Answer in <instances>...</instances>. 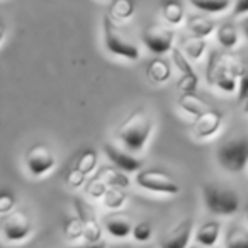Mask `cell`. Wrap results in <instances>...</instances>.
<instances>
[{
    "label": "cell",
    "mask_w": 248,
    "mask_h": 248,
    "mask_svg": "<svg viewBox=\"0 0 248 248\" xmlns=\"http://www.w3.org/2000/svg\"><path fill=\"white\" fill-rule=\"evenodd\" d=\"M97 163H99V155H97L95 150H85L82 155L77 158L75 169H78L83 175H90V173L95 172Z\"/></svg>",
    "instance_id": "cell-29"
},
{
    "label": "cell",
    "mask_w": 248,
    "mask_h": 248,
    "mask_svg": "<svg viewBox=\"0 0 248 248\" xmlns=\"http://www.w3.org/2000/svg\"><path fill=\"white\" fill-rule=\"evenodd\" d=\"M104 228L107 230V233L114 238H128L133 234V219L129 217V214L119 213V211H114L104 216L102 219Z\"/></svg>",
    "instance_id": "cell-14"
},
{
    "label": "cell",
    "mask_w": 248,
    "mask_h": 248,
    "mask_svg": "<svg viewBox=\"0 0 248 248\" xmlns=\"http://www.w3.org/2000/svg\"><path fill=\"white\" fill-rule=\"evenodd\" d=\"M102 150L107 158H109V162L112 163L117 170H121V172H126V173L141 172V160L136 158L133 153L117 148L112 143H104Z\"/></svg>",
    "instance_id": "cell-12"
},
{
    "label": "cell",
    "mask_w": 248,
    "mask_h": 248,
    "mask_svg": "<svg viewBox=\"0 0 248 248\" xmlns=\"http://www.w3.org/2000/svg\"><path fill=\"white\" fill-rule=\"evenodd\" d=\"M14 206H16L14 194L9 192V190H2V194H0V213H2V216L11 214Z\"/></svg>",
    "instance_id": "cell-33"
},
{
    "label": "cell",
    "mask_w": 248,
    "mask_h": 248,
    "mask_svg": "<svg viewBox=\"0 0 248 248\" xmlns=\"http://www.w3.org/2000/svg\"><path fill=\"white\" fill-rule=\"evenodd\" d=\"M75 209L78 213L77 216L82 219L83 228H85L83 241H102V226H100L95 213L80 199H75Z\"/></svg>",
    "instance_id": "cell-13"
},
{
    "label": "cell",
    "mask_w": 248,
    "mask_h": 248,
    "mask_svg": "<svg viewBox=\"0 0 248 248\" xmlns=\"http://www.w3.org/2000/svg\"><path fill=\"white\" fill-rule=\"evenodd\" d=\"M135 14V4L131 0H114L109 5V17L112 21H129Z\"/></svg>",
    "instance_id": "cell-24"
},
{
    "label": "cell",
    "mask_w": 248,
    "mask_h": 248,
    "mask_svg": "<svg viewBox=\"0 0 248 248\" xmlns=\"http://www.w3.org/2000/svg\"><path fill=\"white\" fill-rule=\"evenodd\" d=\"M136 184L141 189L150 192L163 194V196H177L180 192V186L169 175L156 169H146L136 173Z\"/></svg>",
    "instance_id": "cell-6"
},
{
    "label": "cell",
    "mask_w": 248,
    "mask_h": 248,
    "mask_svg": "<svg viewBox=\"0 0 248 248\" xmlns=\"http://www.w3.org/2000/svg\"><path fill=\"white\" fill-rule=\"evenodd\" d=\"M216 39L223 48L233 49L238 46V41H240V32H238L236 28H234L233 22H223L221 26H217Z\"/></svg>",
    "instance_id": "cell-21"
},
{
    "label": "cell",
    "mask_w": 248,
    "mask_h": 248,
    "mask_svg": "<svg viewBox=\"0 0 248 248\" xmlns=\"http://www.w3.org/2000/svg\"><path fill=\"white\" fill-rule=\"evenodd\" d=\"M126 199H128L126 189H121V187H110V189L107 190L106 196H104L102 204H104V207H107V209H110L114 213V211L121 209V207L124 206Z\"/></svg>",
    "instance_id": "cell-28"
},
{
    "label": "cell",
    "mask_w": 248,
    "mask_h": 248,
    "mask_svg": "<svg viewBox=\"0 0 248 248\" xmlns=\"http://www.w3.org/2000/svg\"><path fill=\"white\" fill-rule=\"evenodd\" d=\"M189 248H199V247H197V245H190Z\"/></svg>",
    "instance_id": "cell-38"
},
{
    "label": "cell",
    "mask_w": 248,
    "mask_h": 248,
    "mask_svg": "<svg viewBox=\"0 0 248 248\" xmlns=\"http://www.w3.org/2000/svg\"><path fill=\"white\" fill-rule=\"evenodd\" d=\"M56 165L55 153L51 152V148L46 145H38L31 146L29 152L26 153V167H28L29 173L32 177H43L53 170Z\"/></svg>",
    "instance_id": "cell-9"
},
{
    "label": "cell",
    "mask_w": 248,
    "mask_h": 248,
    "mask_svg": "<svg viewBox=\"0 0 248 248\" xmlns=\"http://www.w3.org/2000/svg\"><path fill=\"white\" fill-rule=\"evenodd\" d=\"M194 223L190 217H184L182 221L167 230L158 240L160 248H189V241L192 238Z\"/></svg>",
    "instance_id": "cell-10"
},
{
    "label": "cell",
    "mask_w": 248,
    "mask_h": 248,
    "mask_svg": "<svg viewBox=\"0 0 248 248\" xmlns=\"http://www.w3.org/2000/svg\"><path fill=\"white\" fill-rule=\"evenodd\" d=\"M97 175H99L109 187H121V189H126V187L129 186V179L124 175L121 170H117L116 167H106V169L100 170Z\"/></svg>",
    "instance_id": "cell-26"
},
{
    "label": "cell",
    "mask_w": 248,
    "mask_h": 248,
    "mask_svg": "<svg viewBox=\"0 0 248 248\" xmlns=\"http://www.w3.org/2000/svg\"><path fill=\"white\" fill-rule=\"evenodd\" d=\"M152 234H153L152 224H150L148 221H140V223H136L135 228H133L131 236L135 238L136 241H140V243H145V241H148L150 238H152Z\"/></svg>",
    "instance_id": "cell-32"
},
{
    "label": "cell",
    "mask_w": 248,
    "mask_h": 248,
    "mask_svg": "<svg viewBox=\"0 0 248 248\" xmlns=\"http://www.w3.org/2000/svg\"><path fill=\"white\" fill-rule=\"evenodd\" d=\"M153 126H155V121L146 110H135L117 128L116 138L124 146L126 152L135 155V153L141 152L148 143L150 136L153 133Z\"/></svg>",
    "instance_id": "cell-2"
},
{
    "label": "cell",
    "mask_w": 248,
    "mask_h": 248,
    "mask_svg": "<svg viewBox=\"0 0 248 248\" xmlns=\"http://www.w3.org/2000/svg\"><path fill=\"white\" fill-rule=\"evenodd\" d=\"M63 233L68 240L77 241V240H83V234H85V228H83V223L78 216L68 217L63 224Z\"/></svg>",
    "instance_id": "cell-30"
},
{
    "label": "cell",
    "mask_w": 248,
    "mask_h": 248,
    "mask_svg": "<svg viewBox=\"0 0 248 248\" xmlns=\"http://www.w3.org/2000/svg\"><path fill=\"white\" fill-rule=\"evenodd\" d=\"M224 248H248V228L241 224L228 226L223 238Z\"/></svg>",
    "instance_id": "cell-19"
},
{
    "label": "cell",
    "mask_w": 248,
    "mask_h": 248,
    "mask_svg": "<svg viewBox=\"0 0 248 248\" xmlns=\"http://www.w3.org/2000/svg\"><path fill=\"white\" fill-rule=\"evenodd\" d=\"M162 17L165 19V22L172 28L175 26H180L184 21H186V12H184V7L180 2H175V0H169L162 5Z\"/></svg>",
    "instance_id": "cell-23"
},
{
    "label": "cell",
    "mask_w": 248,
    "mask_h": 248,
    "mask_svg": "<svg viewBox=\"0 0 248 248\" xmlns=\"http://www.w3.org/2000/svg\"><path fill=\"white\" fill-rule=\"evenodd\" d=\"M221 124H223V114L216 109H207L202 116L194 121V131L197 138H211L219 131Z\"/></svg>",
    "instance_id": "cell-15"
},
{
    "label": "cell",
    "mask_w": 248,
    "mask_h": 248,
    "mask_svg": "<svg viewBox=\"0 0 248 248\" xmlns=\"http://www.w3.org/2000/svg\"><path fill=\"white\" fill-rule=\"evenodd\" d=\"M87 175H83L78 169H70V172L66 173V184H68L72 189H80L82 186H85Z\"/></svg>",
    "instance_id": "cell-34"
},
{
    "label": "cell",
    "mask_w": 248,
    "mask_h": 248,
    "mask_svg": "<svg viewBox=\"0 0 248 248\" xmlns=\"http://www.w3.org/2000/svg\"><path fill=\"white\" fill-rule=\"evenodd\" d=\"M32 231V221L26 211H12L2 219V234L11 243L24 241Z\"/></svg>",
    "instance_id": "cell-8"
},
{
    "label": "cell",
    "mask_w": 248,
    "mask_h": 248,
    "mask_svg": "<svg viewBox=\"0 0 248 248\" xmlns=\"http://www.w3.org/2000/svg\"><path fill=\"white\" fill-rule=\"evenodd\" d=\"M231 16L233 17H247L248 16V0H236L233 4V9H231Z\"/></svg>",
    "instance_id": "cell-35"
},
{
    "label": "cell",
    "mask_w": 248,
    "mask_h": 248,
    "mask_svg": "<svg viewBox=\"0 0 248 248\" xmlns=\"http://www.w3.org/2000/svg\"><path fill=\"white\" fill-rule=\"evenodd\" d=\"M172 60L180 72V80H179V83H177L179 90L182 93H194V90L197 89L199 77H197L196 70H194L192 65L189 63V58L184 55V51L180 48H173L172 49Z\"/></svg>",
    "instance_id": "cell-11"
},
{
    "label": "cell",
    "mask_w": 248,
    "mask_h": 248,
    "mask_svg": "<svg viewBox=\"0 0 248 248\" xmlns=\"http://www.w3.org/2000/svg\"><path fill=\"white\" fill-rule=\"evenodd\" d=\"M240 28H241V32H243V36L247 38V41H248V16H247V17L241 19Z\"/></svg>",
    "instance_id": "cell-37"
},
{
    "label": "cell",
    "mask_w": 248,
    "mask_h": 248,
    "mask_svg": "<svg viewBox=\"0 0 248 248\" xmlns=\"http://www.w3.org/2000/svg\"><path fill=\"white\" fill-rule=\"evenodd\" d=\"M240 56L226 55L219 49H211L206 66V80L209 85L226 93L238 92Z\"/></svg>",
    "instance_id": "cell-1"
},
{
    "label": "cell",
    "mask_w": 248,
    "mask_h": 248,
    "mask_svg": "<svg viewBox=\"0 0 248 248\" xmlns=\"http://www.w3.org/2000/svg\"><path fill=\"white\" fill-rule=\"evenodd\" d=\"M202 197L207 211L217 216H231L240 209V196L236 190L221 184H204Z\"/></svg>",
    "instance_id": "cell-4"
},
{
    "label": "cell",
    "mask_w": 248,
    "mask_h": 248,
    "mask_svg": "<svg viewBox=\"0 0 248 248\" xmlns=\"http://www.w3.org/2000/svg\"><path fill=\"white\" fill-rule=\"evenodd\" d=\"M177 104H179V107L184 112L196 117V119L199 116H202L207 109H211V107L207 106L201 97H197L196 93H182V95L179 97V100H177Z\"/></svg>",
    "instance_id": "cell-18"
},
{
    "label": "cell",
    "mask_w": 248,
    "mask_h": 248,
    "mask_svg": "<svg viewBox=\"0 0 248 248\" xmlns=\"http://www.w3.org/2000/svg\"><path fill=\"white\" fill-rule=\"evenodd\" d=\"M190 5L204 14H224L226 11L233 9L230 0H190Z\"/></svg>",
    "instance_id": "cell-22"
},
{
    "label": "cell",
    "mask_w": 248,
    "mask_h": 248,
    "mask_svg": "<svg viewBox=\"0 0 248 248\" xmlns=\"http://www.w3.org/2000/svg\"><path fill=\"white\" fill-rule=\"evenodd\" d=\"M146 77L153 83H165L172 77V68L163 58H155L146 66Z\"/></svg>",
    "instance_id": "cell-20"
},
{
    "label": "cell",
    "mask_w": 248,
    "mask_h": 248,
    "mask_svg": "<svg viewBox=\"0 0 248 248\" xmlns=\"http://www.w3.org/2000/svg\"><path fill=\"white\" fill-rule=\"evenodd\" d=\"M102 36L104 46L109 53L119 56V58L129 60V62L140 60V56H141L140 48L117 28V24L107 14L102 17Z\"/></svg>",
    "instance_id": "cell-5"
},
{
    "label": "cell",
    "mask_w": 248,
    "mask_h": 248,
    "mask_svg": "<svg viewBox=\"0 0 248 248\" xmlns=\"http://www.w3.org/2000/svg\"><path fill=\"white\" fill-rule=\"evenodd\" d=\"M238 100L248 102V51L240 56V73H238Z\"/></svg>",
    "instance_id": "cell-27"
},
{
    "label": "cell",
    "mask_w": 248,
    "mask_h": 248,
    "mask_svg": "<svg viewBox=\"0 0 248 248\" xmlns=\"http://www.w3.org/2000/svg\"><path fill=\"white\" fill-rule=\"evenodd\" d=\"M186 28L189 31L190 36H196V38L206 39L207 36H211L214 31H217V26L213 19L206 17V16L194 14L190 16L186 21Z\"/></svg>",
    "instance_id": "cell-16"
},
{
    "label": "cell",
    "mask_w": 248,
    "mask_h": 248,
    "mask_svg": "<svg viewBox=\"0 0 248 248\" xmlns=\"http://www.w3.org/2000/svg\"><path fill=\"white\" fill-rule=\"evenodd\" d=\"M109 189L110 187L107 186L99 175H95L93 179H90L89 182L85 184V192L89 194L90 197H93V199H104V196H106Z\"/></svg>",
    "instance_id": "cell-31"
},
{
    "label": "cell",
    "mask_w": 248,
    "mask_h": 248,
    "mask_svg": "<svg viewBox=\"0 0 248 248\" xmlns=\"http://www.w3.org/2000/svg\"><path fill=\"white\" fill-rule=\"evenodd\" d=\"M216 160L226 172H243L248 165V135H236L217 146Z\"/></svg>",
    "instance_id": "cell-3"
},
{
    "label": "cell",
    "mask_w": 248,
    "mask_h": 248,
    "mask_svg": "<svg viewBox=\"0 0 248 248\" xmlns=\"http://www.w3.org/2000/svg\"><path fill=\"white\" fill-rule=\"evenodd\" d=\"M182 51L187 58L199 60L206 51V39L196 38V36H186V38H182Z\"/></svg>",
    "instance_id": "cell-25"
},
{
    "label": "cell",
    "mask_w": 248,
    "mask_h": 248,
    "mask_svg": "<svg viewBox=\"0 0 248 248\" xmlns=\"http://www.w3.org/2000/svg\"><path fill=\"white\" fill-rule=\"evenodd\" d=\"M143 45L156 56H162L173 49L175 41V31L170 26L163 24H150L141 32Z\"/></svg>",
    "instance_id": "cell-7"
},
{
    "label": "cell",
    "mask_w": 248,
    "mask_h": 248,
    "mask_svg": "<svg viewBox=\"0 0 248 248\" xmlns=\"http://www.w3.org/2000/svg\"><path fill=\"white\" fill-rule=\"evenodd\" d=\"M68 248H107L104 241H82L78 245H72Z\"/></svg>",
    "instance_id": "cell-36"
},
{
    "label": "cell",
    "mask_w": 248,
    "mask_h": 248,
    "mask_svg": "<svg viewBox=\"0 0 248 248\" xmlns=\"http://www.w3.org/2000/svg\"><path fill=\"white\" fill-rule=\"evenodd\" d=\"M247 221H248V211H247Z\"/></svg>",
    "instance_id": "cell-39"
},
{
    "label": "cell",
    "mask_w": 248,
    "mask_h": 248,
    "mask_svg": "<svg viewBox=\"0 0 248 248\" xmlns=\"http://www.w3.org/2000/svg\"><path fill=\"white\" fill-rule=\"evenodd\" d=\"M221 234V224L219 221H207V223L201 224L196 231V241L206 248H211L216 245Z\"/></svg>",
    "instance_id": "cell-17"
}]
</instances>
